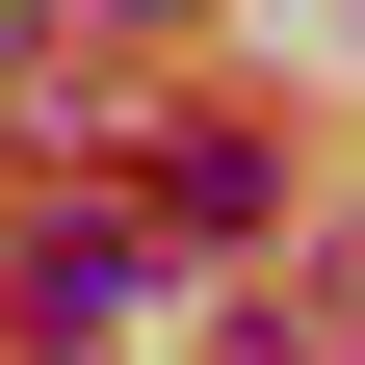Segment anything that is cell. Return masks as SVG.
Masks as SVG:
<instances>
[{"instance_id":"6da1fadb","label":"cell","mask_w":365,"mask_h":365,"mask_svg":"<svg viewBox=\"0 0 365 365\" xmlns=\"http://www.w3.org/2000/svg\"><path fill=\"white\" fill-rule=\"evenodd\" d=\"M261 182H287L261 130H182V157H157V209H182V235H261Z\"/></svg>"},{"instance_id":"7a4b0ae2","label":"cell","mask_w":365,"mask_h":365,"mask_svg":"<svg viewBox=\"0 0 365 365\" xmlns=\"http://www.w3.org/2000/svg\"><path fill=\"white\" fill-rule=\"evenodd\" d=\"M26 26H53V0H0V53H26Z\"/></svg>"}]
</instances>
